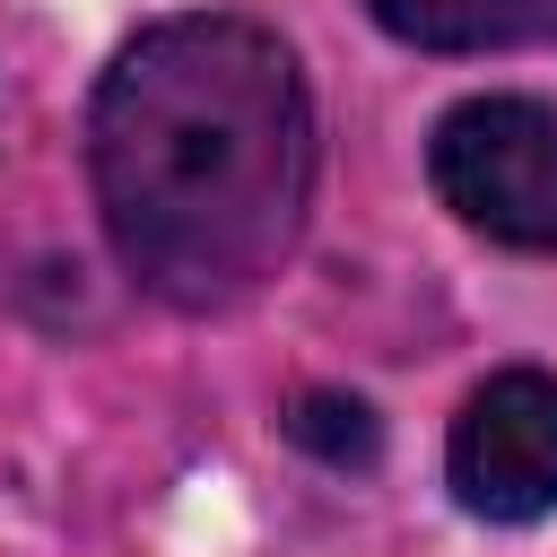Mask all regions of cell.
I'll list each match as a JSON object with an SVG mask.
<instances>
[{"mask_svg":"<svg viewBox=\"0 0 557 557\" xmlns=\"http://www.w3.org/2000/svg\"><path fill=\"white\" fill-rule=\"evenodd\" d=\"M287 435L313 453V461H331V470H366L374 461V409L366 400H348V392H305L296 400V418H287Z\"/></svg>","mask_w":557,"mask_h":557,"instance_id":"cell-5","label":"cell"},{"mask_svg":"<svg viewBox=\"0 0 557 557\" xmlns=\"http://www.w3.org/2000/svg\"><path fill=\"white\" fill-rule=\"evenodd\" d=\"M96 209L122 270L183 305H244L296 244L313 191V104L296 52L252 17H165L96 87Z\"/></svg>","mask_w":557,"mask_h":557,"instance_id":"cell-1","label":"cell"},{"mask_svg":"<svg viewBox=\"0 0 557 557\" xmlns=\"http://www.w3.org/2000/svg\"><path fill=\"white\" fill-rule=\"evenodd\" d=\"M383 35L418 52H505L557 26V0H366Z\"/></svg>","mask_w":557,"mask_h":557,"instance_id":"cell-4","label":"cell"},{"mask_svg":"<svg viewBox=\"0 0 557 557\" xmlns=\"http://www.w3.org/2000/svg\"><path fill=\"white\" fill-rule=\"evenodd\" d=\"M453 496L479 522L557 513V374H487L453 418Z\"/></svg>","mask_w":557,"mask_h":557,"instance_id":"cell-3","label":"cell"},{"mask_svg":"<svg viewBox=\"0 0 557 557\" xmlns=\"http://www.w3.org/2000/svg\"><path fill=\"white\" fill-rule=\"evenodd\" d=\"M435 191L461 226L513 252H557V113L531 96H470L435 122Z\"/></svg>","mask_w":557,"mask_h":557,"instance_id":"cell-2","label":"cell"}]
</instances>
